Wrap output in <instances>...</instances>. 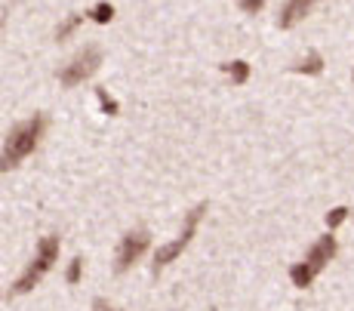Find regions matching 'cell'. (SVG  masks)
Returning a JSON list of instances; mask_svg holds the SVG:
<instances>
[{"label": "cell", "mask_w": 354, "mask_h": 311, "mask_svg": "<svg viewBox=\"0 0 354 311\" xmlns=\"http://www.w3.org/2000/svg\"><path fill=\"white\" fill-rule=\"evenodd\" d=\"M207 213V200L203 204H197L194 209H188L185 213V225H182V232H179V238H176L173 243H167V247H160L158 249V256H154V265H151V272H154V277H158L163 268L169 265V262L176 259V256L182 253V249L192 243V238H194V232H197V222H201V216Z\"/></svg>", "instance_id": "cell-4"}, {"label": "cell", "mask_w": 354, "mask_h": 311, "mask_svg": "<svg viewBox=\"0 0 354 311\" xmlns=\"http://www.w3.org/2000/svg\"><path fill=\"white\" fill-rule=\"evenodd\" d=\"M311 6H315V0H287V6H283L281 16H277V25H281V28H292L299 19L308 16Z\"/></svg>", "instance_id": "cell-7"}, {"label": "cell", "mask_w": 354, "mask_h": 311, "mask_svg": "<svg viewBox=\"0 0 354 311\" xmlns=\"http://www.w3.org/2000/svg\"><path fill=\"white\" fill-rule=\"evenodd\" d=\"M262 3H265V0H241V10L250 12V16H256V12L262 10Z\"/></svg>", "instance_id": "cell-15"}, {"label": "cell", "mask_w": 354, "mask_h": 311, "mask_svg": "<svg viewBox=\"0 0 354 311\" xmlns=\"http://www.w3.org/2000/svg\"><path fill=\"white\" fill-rule=\"evenodd\" d=\"M93 311H118V308H111L105 299H96V302H93Z\"/></svg>", "instance_id": "cell-16"}, {"label": "cell", "mask_w": 354, "mask_h": 311, "mask_svg": "<svg viewBox=\"0 0 354 311\" xmlns=\"http://www.w3.org/2000/svg\"><path fill=\"white\" fill-rule=\"evenodd\" d=\"M86 16H90L93 22H99V25H108L114 19V6L108 3V0H102V3H96L90 12H86Z\"/></svg>", "instance_id": "cell-10"}, {"label": "cell", "mask_w": 354, "mask_h": 311, "mask_svg": "<svg viewBox=\"0 0 354 311\" xmlns=\"http://www.w3.org/2000/svg\"><path fill=\"white\" fill-rule=\"evenodd\" d=\"M80 272H84V259H80V256H77V259H74L71 265H68V272H65V281H68V283H71V287H74V283L80 281Z\"/></svg>", "instance_id": "cell-14"}, {"label": "cell", "mask_w": 354, "mask_h": 311, "mask_svg": "<svg viewBox=\"0 0 354 311\" xmlns=\"http://www.w3.org/2000/svg\"><path fill=\"white\" fill-rule=\"evenodd\" d=\"M59 249H62V241H59V234H46V238H40L37 253H34L31 265L25 268V274L19 277L16 283H12L10 293H16V296H19V293H28V290L37 287V283L44 281V274L59 262Z\"/></svg>", "instance_id": "cell-3"}, {"label": "cell", "mask_w": 354, "mask_h": 311, "mask_svg": "<svg viewBox=\"0 0 354 311\" xmlns=\"http://www.w3.org/2000/svg\"><path fill=\"white\" fill-rule=\"evenodd\" d=\"M292 71L296 74H311V77H317V74L324 71V56L317 50H311L305 59H299L296 65H292Z\"/></svg>", "instance_id": "cell-8"}, {"label": "cell", "mask_w": 354, "mask_h": 311, "mask_svg": "<svg viewBox=\"0 0 354 311\" xmlns=\"http://www.w3.org/2000/svg\"><path fill=\"white\" fill-rule=\"evenodd\" d=\"M222 71L231 77V84H237V86H243L250 80V65L243 62V59H234V62H225L222 65Z\"/></svg>", "instance_id": "cell-9"}, {"label": "cell", "mask_w": 354, "mask_h": 311, "mask_svg": "<svg viewBox=\"0 0 354 311\" xmlns=\"http://www.w3.org/2000/svg\"><path fill=\"white\" fill-rule=\"evenodd\" d=\"M336 249H339V243L333 234H324V238H317L315 243H311V249L305 253V259L302 262H296V265L290 268V281H292V287H299V290H308L311 287V281H315L317 274L326 268V262L336 256Z\"/></svg>", "instance_id": "cell-2"}, {"label": "cell", "mask_w": 354, "mask_h": 311, "mask_svg": "<svg viewBox=\"0 0 354 311\" xmlns=\"http://www.w3.org/2000/svg\"><path fill=\"white\" fill-rule=\"evenodd\" d=\"M80 22H84V16H68L65 22L56 28V40H68V37L74 35V31L80 28Z\"/></svg>", "instance_id": "cell-11"}, {"label": "cell", "mask_w": 354, "mask_h": 311, "mask_svg": "<svg viewBox=\"0 0 354 311\" xmlns=\"http://www.w3.org/2000/svg\"><path fill=\"white\" fill-rule=\"evenodd\" d=\"M44 126H46L44 114H34V117L12 126L10 136H6V145H3V170H16L34 148H37L40 136H44Z\"/></svg>", "instance_id": "cell-1"}, {"label": "cell", "mask_w": 354, "mask_h": 311, "mask_svg": "<svg viewBox=\"0 0 354 311\" xmlns=\"http://www.w3.org/2000/svg\"><path fill=\"white\" fill-rule=\"evenodd\" d=\"M348 213H351L348 207H333L330 213H326V228H330V232H333V228H339L345 219H348Z\"/></svg>", "instance_id": "cell-12"}, {"label": "cell", "mask_w": 354, "mask_h": 311, "mask_svg": "<svg viewBox=\"0 0 354 311\" xmlns=\"http://www.w3.org/2000/svg\"><path fill=\"white\" fill-rule=\"evenodd\" d=\"M148 243H151V238H148L145 228L127 232L124 238H120V249H118V262H114V272H127V268L133 265V262L148 249Z\"/></svg>", "instance_id": "cell-6"}, {"label": "cell", "mask_w": 354, "mask_h": 311, "mask_svg": "<svg viewBox=\"0 0 354 311\" xmlns=\"http://www.w3.org/2000/svg\"><path fill=\"white\" fill-rule=\"evenodd\" d=\"M99 65H102L99 46H86V50H80L77 56H74L62 71H59V84H62L65 90H71V86L84 84L86 77H93V74L99 71Z\"/></svg>", "instance_id": "cell-5"}, {"label": "cell", "mask_w": 354, "mask_h": 311, "mask_svg": "<svg viewBox=\"0 0 354 311\" xmlns=\"http://www.w3.org/2000/svg\"><path fill=\"white\" fill-rule=\"evenodd\" d=\"M96 96H99V105H102V111H105V114H111V117H114V114L120 111V105L114 102V99H108L105 90H96Z\"/></svg>", "instance_id": "cell-13"}]
</instances>
